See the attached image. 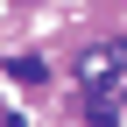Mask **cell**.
<instances>
[{
  "instance_id": "cell-2",
  "label": "cell",
  "mask_w": 127,
  "mask_h": 127,
  "mask_svg": "<svg viewBox=\"0 0 127 127\" xmlns=\"http://www.w3.org/2000/svg\"><path fill=\"white\" fill-rule=\"evenodd\" d=\"M7 71H14V78H21V85H35V78H42V57H14V64H7Z\"/></svg>"
},
{
  "instance_id": "cell-1",
  "label": "cell",
  "mask_w": 127,
  "mask_h": 127,
  "mask_svg": "<svg viewBox=\"0 0 127 127\" xmlns=\"http://www.w3.org/2000/svg\"><path fill=\"white\" fill-rule=\"evenodd\" d=\"M120 64H127L120 42H113V50H92V57H85V78H106V71H120Z\"/></svg>"
}]
</instances>
